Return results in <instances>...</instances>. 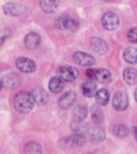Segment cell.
Returning <instances> with one entry per match:
<instances>
[{
    "label": "cell",
    "instance_id": "cell-1",
    "mask_svg": "<svg viewBox=\"0 0 137 154\" xmlns=\"http://www.w3.org/2000/svg\"><path fill=\"white\" fill-rule=\"evenodd\" d=\"M36 103L33 94L30 92L20 91L14 97V107L20 113H27L31 111Z\"/></svg>",
    "mask_w": 137,
    "mask_h": 154
},
{
    "label": "cell",
    "instance_id": "cell-2",
    "mask_svg": "<svg viewBox=\"0 0 137 154\" xmlns=\"http://www.w3.org/2000/svg\"><path fill=\"white\" fill-rule=\"evenodd\" d=\"M55 25L58 29H61V30H67V29L74 30V29H76L77 27H78V22L70 16L62 15V16L58 17V18L56 19Z\"/></svg>",
    "mask_w": 137,
    "mask_h": 154
},
{
    "label": "cell",
    "instance_id": "cell-3",
    "mask_svg": "<svg viewBox=\"0 0 137 154\" xmlns=\"http://www.w3.org/2000/svg\"><path fill=\"white\" fill-rule=\"evenodd\" d=\"M58 75H59V78L64 82H73L78 77L79 72L73 66H61L58 70Z\"/></svg>",
    "mask_w": 137,
    "mask_h": 154
},
{
    "label": "cell",
    "instance_id": "cell-4",
    "mask_svg": "<svg viewBox=\"0 0 137 154\" xmlns=\"http://www.w3.org/2000/svg\"><path fill=\"white\" fill-rule=\"evenodd\" d=\"M102 25L106 30H115L119 26V18L118 16L113 12H107L102 17Z\"/></svg>",
    "mask_w": 137,
    "mask_h": 154
},
{
    "label": "cell",
    "instance_id": "cell-5",
    "mask_svg": "<svg viewBox=\"0 0 137 154\" xmlns=\"http://www.w3.org/2000/svg\"><path fill=\"white\" fill-rule=\"evenodd\" d=\"M113 105L117 110H125L129 106V97L124 92H117L113 97Z\"/></svg>",
    "mask_w": 137,
    "mask_h": 154
},
{
    "label": "cell",
    "instance_id": "cell-6",
    "mask_svg": "<svg viewBox=\"0 0 137 154\" xmlns=\"http://www.w3.org/2000/svg\"><path fill=\"white\" fill-rule=\"evenodd\" d=\"M73 59L77 64L83 65V66H91L95 63V60L91 55L83 53V51H76L73 55Z\"/></svg>",
    "mask_w": 137,
    "mask_h": 154
},
{
    "label": "cell",
    "instance_id": "cell-7",
    "mask_svg": "<svg viewBox=\"0 0 137 154\" xmlns=\"http://www.w3.org/2000/svg\"><path fill=\"white\" fill-rule=\"evenodd\" d=\"M16 66L19 71L25 73H32L36 71V65L34 63V61H32L31 59L25 57H20L16 60Z\"/></svg>",
    "mask_w": 137,
    "mask_h": 154
},
{
    "label": "cell",
    "instance_id": "cell-8",
    "mask_svg": "<svg viewBox=\"0 0 137 154\" xmlns=\"http://www.w3.org/2000/svg\"><path fill=\"white\" fill-rule=\"evenodd\" d=\"M3 12L10 16H19L25 12V7L19 3L9 2L3 7Z\"/></svg>",
    "mask_w": 137,
    "mask_h": 154
},
{
    "label": "cell",
    "instance_id": "cell-9",
    "mask_svg": "<svg viewBox=\"0 0 137 154\" xmlns=\"http://www.w3.org/2000/svg\"><path fill=\"white\" fill-rule=\"evenodd\" d=\"M85 142H86V137L85 135L80 134H75L61 140V143H64V146H70V147H80Z\"/></svg>",
    "mask_w": 137,
    "mask_h": 154
},
{
    "label": "cell",
    "instance_id": "cell-10",
    "mask_svg": "<svg viewBox=\"0 0 137 154\" xmlns=\"http://www.w3.org/2000/svg\"><path fill=\"white\" fill-rule=\"evenodd\" d=\"M76 97H77V95L74 91H69V92H67V93H64L60 97V100H59V106H60V108H62V109L70 108L71 106L75 103Z\"/></svg>",
    "mask_w": 137,
    "mask_h": 154
},
{
    "label": "cell",
    "instance_id": "cell-11",
    "mask_svg": "<svg viewBox=\"0 0 137 154\" xmlns=\"http://www.w3.org/2000/svg\"><path fill=\"white\" fill-rule=\"evenodd\" d=\"M90 45H91L92 49H93L96 54H99V55L106 54L107 51H108V46H107L106 42L100 38H92L91 42H90Z\"/></svg>",
    "mask_w": 137,
    "mask_h": 154
},
{
    "label": "cell",
    "instance_id": "cell-12",
    "mask_svg": "<svg viewBox=\"0 0 137 154\" xmlns=\"http://www.w3.org/2000/svg\"><path fill=\"white\" fill-rule=\"evenodd\" d=\"M1 82H2L3 86L7 87V88L13 89V88H15V87L20 84V77L17 74H15V73H10V74L2 77Z\"/></svg>",
    "mask_w": 137,
    "mask_h": 154
},
{
    "label": "cell",
    "instance_id": "cell-13",
    "mask_svg": "<svg viewBox=\"0 0 137 154\" xmlns=\"http://www.w3.org/2000/svg\"><path fill=\"white\" fill-rule=\"evenodd\" d=\"M40 42H41V38L38 33H34V32H30L25 38V45L29 49H34L36 47H38Z\"/></svg>",
    "mask_w": 137,
    "mask_h": 154
},
{
    "label": "cell",
    "instance_id": "cell-14",
    "mask_svg": "<svg viewBox=\"0 0 137 154\" xmlns=\"http://www.w3.org/2000/svg\"><path fill=\"white\" fill-rule=\"evenodd\" d=\"M123 78H124L125 82L129 85H137V70L133 69V67H128L125 69L123 72Z\"/></svg>",
    "mask_w": 137,
    "mask_h": 154
},
{
    "label": "cell",
    "instance_id": "cell-15",
    "mask_svg": "<svg viewBox=\"0 0 137 154\" xmlns=\"http://www.w3.org/2000/svg\"><path fill=\"white\" fill-rule=\"evenodd\" d=\"M82 91L84 93L85 96L87 97H92V96L96 95V85L94 84L91 80H88V82H84L82 86Z\"/></svg>",
    "mask_w": 137,
    "mask_h": 154
},
{
    "label": "cell",
    "instance_id": "cell-16",
    "mask_svg": "<svg viewBox=\"0 0 137 154\" xmlns=\"http://www.w3.org/2000/svg\"><path fill=\"white\" fill-rule=\"evenodd\" d=\"M42 10L46 13H55L58 10V7L60 5V2L54 1V0H43L40 2Z\"/></svg>",
    "mask_w": 137,
    "mask_h": 154
},
{
    "label": "cell",
    "instance_id": "cell-17",
    "mask_svg": "<svg viewBox=\"0 0 137 154\" xmlns=\"http://www.w3.org/2000/svg\"><path fill=\"white\" fill-rule=\"evenodd\" d=\"M95 79L101 84H108L111 82V74L106 69H99V70H96Z\"/></svg>",
    "mask_w": 137,
    "mask_h": 154
},
{
    "label": "cell",
    "instance_id": "cell-18",
    "mask_svg": "<svg viewBox=\"0 0 137 154\" xmlns=\"http://www.w3.org/2000/svg\"><path fill=\"white\" fill-rule=\"evenodd\" d=\"M63 87V80L59 77H54L49 80V84H48V88L53 93H59L60 91H62Z\"/></svg>",
    "mask_w": 137,
    "mask_h": 154
},
{
    "label": "cell",
    "instance_id": "cell-19",
    "mask_svg": "<svg viewBox=\"0 0 137 154\" xmlns=\"http://www.w3.org/2000/svg\"><path fill=\"white\" fill-rule=\"evenodd\" d=\"M89 137L92 142H100L105 138V131L101 128H94L90 131Z\"/></svg>",
    "mask_w": 137,
    "mask_h": 154
},
{
    "label": "cell",
    "instance_id": "cell-20",
    "mask_svg": "<svg viewBox=\"0 0 137 154\" xmlns=\"http://www.w3.org/2000/svg\"><path fill=\"white\" fill-rule=\"evenodd\" d=\"M123 58L126 62L131 63V64H135L137 63V48L134 47H129L126 48L123 53Z\"/></svg>",
    "mask_w": 137,
    "mask_h": 154
},
{
    "label": "cell",
    "instance_id": "cell-21",
    "mask_svg": "<svg viewBox=\"0 0 137 154\" xmlns=\"http://www.w3.org/2000/svg\"><path fill=\"white\" fill-rule=\"evenodd\" d=\"M109 92L107 89H105V88H103V89H100L99 91H98V93H96L95 95V100H96V103L99 104L100 106H105L106 104L108 103L109 101Z\"/></svg>",
    "mask_w": 137,
    "mask_h": 154
},
{
    "label": "cell",
    "instance_id": "cell-22",
    "mask_svg": "<svg viewBox=\"0 0 137 154\" xmlns=\"http://www.w3.org/2000/svg\"><path fill=\"white\" fill-rule=\"evenodd\" d=\"M42 148L38 142H28L25 147V154H41Z\"/></svg>",
    "mask_w": 137,
    "mask_h": 154
},
{
    "label": "cell",
    "instance_id": "cell-23",
    "mask_svg": "<svg viewBox=\"0 0 137 154\" xmlns=\"http://www.w3.org/2000/svg\"><path fill=\"white\" fill-rule=\"evenodd\" d=\"M87 117V108L84 106H78L73 112V119L77 122H83Z\"/></svg>",
    "mask_w": 137,
    "mask_h": 154
},
{
    "label": "cell",
    "instance_id": "cell-24",
    "mask_svg": "<svg viewBox=\"0 0 137 154\" xmlns=\"http://www.w3.org/2000/svg\"><path fill=\"white\" fill-rule=\"evenodd\" d=\"M72 130L75 132V134H80V135H85L88 132V124L84 122H77V121H73L72 124Z\"/></svg>",
    "mask_w": 137,
    "mask_h": 154
},
{
    "label": "cell",
    "instance_id": "cell-25",
    "mask_svg": "<svg viewBox=\"0 0 137 154\" xmlns=\"http://www.w3.org/2000/svg\"><path fill=\"white\" fill-rule=\"evenodd\" d=\"M32 94H33V97H34V100H36V103L44 104L46 101H47V94H46V92L44 91L43 89L38 88V89L34 90Z\"/></svg>",
    "mask_w": 137,
    "mask_h": 154
},
{
    "label": "cell",
    "instance_id": "cell-26",
    "mask_svg": "<svg viewBox=\"0 0 137 154\" xmlns=\"http://www.w3.org/2000/svg\"><path fill=\"white\" fill-rule=\"evenodd\" d=\"M91 117L93 122L95 123H100L103 120V113H102L101 109L98 107V106H93L91 108Z\"/></svg>",
    "mask_w": 137,
    "mask_h": 154
},
{
    "label": "cell",
    "instance_id": "cell-27",
    "mask_svg": "<svg viewBox=\"0 0 137 154\" xmlns=\"http://www.w3.org/2000/svg\"><path fill=\"white\" fill-rule=\"evenodd\" d=\"M114 132L115 134L118 136V137H125V136H128L129 134V130L126 126L124 125H116L115 128H114Z\"/></svg>",
    "mask_w": 137,
    "mask_h": 154
},
{
    "label": "cell",
    "instance_id": "cell-28",
    "mask_svg": "<svg viewBox=\"0 0 137 154\" xmlns=\"http://www.w3.org/2000/svg\"><path fill=\"white\" fill-rule=\"evenodd\" d=\"M128 38L132 43H137V28L131 29L128 33Z\"/></svg>",
    "mask_w": 137,
    "mask_h": 154
},
{
    "label": "cell",
    "instance_id": "cell-29",
    "mask_svg": "<svg viewBox=\"0 0 137 154\" xmlns=\"http://www.w3.org/2000/svg\"><path fill=\"white\" fill-rule=\"evenodd\" d=\"M95 74H96V70H93V69H88L86 72V75L89 78H95Z\"/></svg>",
    "mask_w": 137,
    "mask_h": 154
},
{
    "label": "cell",
    "instance_id": "cell-30",
    "mask_svg": "<svg viewBox=\"0 0 137 154\" xmlns=\"http://www.w3.org/2000/svg\"><path fill=\"white\" fill-rule=\"evenodd\" d=\"M7 36H10V30L9 29H5L2 31V34H1V44H3V42H5V38Z\"/></svg>",
    "mask_w": 137,
    "mask_h": 154
},
{
    "label": "cell",
    "instance_id": "cell-31",
    "mask_svg": "<svg viewBox=\"0 0 137 154\" xmlns=\"http://www.w3.org/2000/svg\"><path fill=\"white\" fill-rule=\"evenodd\" d=\"M134 136H135V139H136V141H137V126L134 128Z\"/></svg>",
    "mask_w": 137,
    "mask_h": 154
},
{
    "label": "cell",
    "instance_id": "cell-32",
    "mask_svg": "<svg viewBox=\"0 0 137 154\" xmlns=\"http://www.w3.org/2000/svg\"><path fill=\"white\" fill-rule=\"evenodd\" d=\"M134 96H135V101L137 102V89L135 90V94H134Z\"/></svg>",
    "mask_w": 137,
    "mask_h": 154
}]
</instances>
